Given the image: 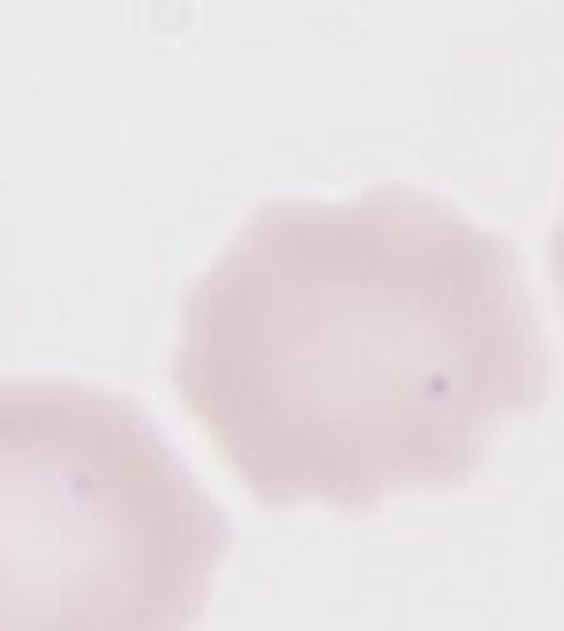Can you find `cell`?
Wrapping results in <instances>:
<instances>
[{"instance_id":"cell-1","label":"cell","mask_w":564,"mask_h":631,"mask_svg":"<svg viewBox=\"0 0 564 631\" xmlns=\"http://www.w3.org/2000/svg\"><path fill=\"white\" fill-rule=\"evenodd\" d=\"M170 380L267 511L455 493L553 384L501 233L407 185L275 200L196 278Z\"/></svg>"},{"instance_id":"cell-2","label":"cell","mask_w":564,"mask_h":631,"mask_svg":"<svg viewBox=\"0 0 564 631\" xmlns=\"http://www.w3.org/2000/svg\"><path fill=\"white\" fill-rule=\"evenodd\" d=\"M230 523L158 425L76 380H0V631H170Z\"/></svg>"}]
</instances>
